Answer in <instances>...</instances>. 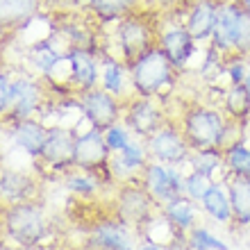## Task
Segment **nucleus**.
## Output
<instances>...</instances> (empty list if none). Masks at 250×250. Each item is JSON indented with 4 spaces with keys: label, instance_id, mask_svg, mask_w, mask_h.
<instances>
[{
    "label": "nucleus",
    "instance_id": "obj_29",
    "mask_svg": "<svg viewBox=\"0 0 250 250\" xmlns=\"http://www.w3.org/2000/svg\"><path fill=\"white\" fill-rule=\"evenodd\" d=\"M146 152H148L146 146H139V144H134V141H130V144L119 152V162H116V164L123 166L125 171H137V168H144L146 166Z\"/></svg>",
    "mask_w": 250,
    "mask_h": 250
},
{
    "label": "nucleus",
    "instance_id": "obj_38",
    "mask_svg": "<svg viewBox=\"0 0 250 250\" xmlns=\"http://www.w3.org/2000/svg\"><path fill=\"white\" fill-rule=\"evenodd\" d=\"M9 37H12V32H7L5 27L0 25V50L7 46V41H9Z\"/></svg>",
    "mask_w": 250,
    "mask_h": 250
},
{
    "label": "nucleus",
    "instance_id": "obj_12",
    "mask_svg": "<svg viewBox=\"0 0 250 250\" xmlns=\"http://www.w3.org/2000/svg\"><path fill=\"white\" fill-rule=\"evenodd\" d=\"M150 193L144 187H123L116 198V216L123 225H144L150 218Z\"/></svg>",
    "mask_w": 250,
    "mask_h": 250
},
{
    "label": "nucleus",
    "instance_id": "obj_40",
    "mask_svg": "<svg viewBox=\"0 0 250 250\" xmlns=\"http://www.w3.org/2000/svg\"><path fill=\"white\" fill-rule=\"evenodd\" d=\"M239 5H241V7L246 9V12L250 14V0H239Z\"/></svg>",
    "mask_w": 250,
    "mask_h": 250
},
{
    "label": "nucleus",
    "instance_id": "obj_1",
    "mask_svg": "<svg viewBox=\"0 0 250 250\" xmlns=\"http://www.w3.org/2000/svg\"><path fill=\"white\" fill-rule=\"evenodd\" d=\"M175 66L159 46L150 48L130 66V86L139 98H157L173 82Z\"/></svg>",
    "mask_w": 250,
    "mask_h": 250
},
{
    "label": "nucleus",
    "instance_id": "obj_26",
    "mask_svg": "<svg viewBox=\"0 0 250 250\" xmlns=\"http://www.w3.org/2000/svg\"><path fill=\"white\" fill-rule=\"evenodd\" d=\"M225 112L230 114V119L244 121L250 114V93L246 91L244 82L241 84H230L225 93Z\"/></svg>",
    "mask_w": 250,
    "mask_h": 250
},
{
    "label": "nucleus",
    "instance_id": "obj_19",
    "mask_svg": "<svg viewBox=\"0 0 250 250\" xmlns=\"http://www.w3.org/2000/svg\"><path fill=\"white\" fill-rule=\"evenodd\" d=\"M91 244L98 250H132V239L121 221H107L96 225Z\"/></svg>",
    "mask_w": 250,
    "mask_h": 250
},
{
    "label": "nucleus",
    "instance_id": "obj_35",
    "mask_svg": "<svg viewBox=\"0 0 250 250\" xmlns=\"http://www.w3.org/2000/svg\"><path fill=\"white\" fill-rule=\"evenodd\" d=\"M9 86H12V78L5 71H0V119H5L7 114V103H9Z\"/></svg>",
    "mask_w": 250,
    "mask_h": 250
},
{
    "label": "nucleus",
    "instance_id": "obj_4",
    "mask_svg": "<svg viewBox=\"0 0 250 250\" xmlns=\"http://www.w3.org/2000/svg\"><path fill=\"white\" fill-rule=\"evenodd\" d=\"M5 230L12 237V241H16L23 248H30L46 237V218L39 207L30 200L14 203L5 211Z\"/></svg>",
    "mask_w": 250,
    "mask_h": 250
},
{
    "label": "nucleus",
    "instance_id": "obj_36",
    "mask_svg": "<svg viewBox=\"0 0 250 250\" xmlns=\"http://www.w3.org/2000/svg\"><path fill=\"white\" fill-rule=\"evenodd\" d=\"M155 5L159 7V9H171V7H175V5H180L182 0H152Z\"/></svg>",
    "mask_w": 250,
    "mask_h": 250
},
{
    "label": "nucleus",
    "instance_id": "obj_22",
    "mask_svg": "<svg viewBox=\"0 0 250 250\" xmlns=\"http://www.w3.org/2000/svg\"><path fill=\"white\" fill-rule=\"evenodd\" d=\"M141 0H93L89 12L103 23H116L127 14L137 12Z\"/></svg>",
    "mask_w": 250,
    "mask_h": 250
},
{
    "label": "nucleus",
    "instance_id": "obj_23",
    "mask_svg": "<svg viewBox=\"0 0 250 250\" xmlns=\"http://www.w3.org/2000/svg\"><path fill=\"white\" fill-rule=\"evenodd\" d=\"M100 82H103V89H107L114 96H123L125 84L130 82V68L123 64L121 60H112L107 57L103 71H100Z\"/></svg>",
    "mask_w": 250,
    "mask_h": 250
},
{
    "label": "nucleus",
    "instance_id": "obj_11",
    "mask_svg": "<svg viewBox=\"0 0 250 250\" xmlns=\"http://www.w3.org/2000/svg\"><path fill=\"white\" fill-rule=\"evenodd\" d=\"M75 144L78 137L75 132L62 125L48 127V137L41 150V159L50 164L53 168H66V166H75Z\"/></svg>",
    "mask_w": 250,
    "mask_h": 250
},
{
    "label": "nucleus",
    "instance_id": "obj_5",
    "mask_svg": "<svg viewBox=\"0 0 250 250\" xmlns=\"http://www.w3.org/2000/svg\"><path fill=\"white\" fill-rule=\"evenodd\" d=\"M78 107L86 116L93 130L105 132L107 127L119 123L121 119V98L109 93L103 86H93L86 91H78Z\"/></svg>",
    "mask_w": 250,
    "mask_h": 250
},
{
    "label": "nucleus",
    "instance_id": "obj_18",
    "mask_svg": "<svg viewBox=\"0 0 250 250\" xmlns=\"http://www.w3.org/2000/svg\"><path fill=\"white\" fill-rule=\"evenodd\" d=\"M14 141L21 150H25L30 157H41L43 144L48 137V127L37 119H21L14 121V132H12Z\"/></svg>",
    "mask_w": 250,
    "mask_h": 250
},
{
    "label": "nucleus",
    "instance_id": "obj_25",
    "mask_svg": "<svg viewBox=\"0 0 250 250\" xmlns=\"http://www.w3.org/2000/svg\"><path fill=\"white\" fill-rule=\"evenodd\" d=\"M205 207V211L214 216L216 221L225 223V221H230L232 218V207H230V196H225V191L221 187L211 185V189L205 193V198L200 200Z\"/></svg>",
    "mask_w": 250,
    "mask_h": 250
},
{
    "label": "nucleus",
    "instance_id": "obj_24",
    "mask_svg": "<svg viewBox=\"0 0 250 250\" xmlns=\"http://www.w3.org/2000/svg\"><path fill=\"white\" fill-rule=\"evenodd\" d=\"M164 214L173 225H178L180 230H189L193 225V218H196V205L189 196H175L173 200L166 203Z\"/></svg>",
    "mask_w": 250,
    "mask_h": 250
},
{
    "label": "nucleus",
    "instance_id": "obj_14",
    "mask_svg": "<svg viewBox=\"0 0 250 250\" xmlns=\"http://www.w3.org/2000/svg\"><path fill=\"white\" fill-rule=\"evenodd\" d=\"M157 46L164 50V55L171 60V64L175 68H182L185 64H189V60L196 53V41L187 32L185 23L182 25H168L166 30H162L157 37Z\"/></svg>",
    "mask_w": 250,
    "mask_h": 250
},
{
    "label": "nucleus",
    "instance_id": "obj_41",
    "mask_svg": "<svg viewBox=\"0 0 250 250\" xmlns=\"http://www.w3.org/2000/svg\"><path fill=\"white\" fill-rule=\"evenodd\" d=\"M244 86H246V91L250 93V71H248V75H246V80H244Z\"/></svg>",
    "mask_w": 250,
    "mask_h": 250
},
{
    "label": "nucleus",
    "instance_id": "obj_3",
    "mask_svg": "<svg viewBox=\"0 0 250 250\" xmlns=\"http://www.w3.org/2000/svg\"><path fill=\"white\" fill-rule=\"evenodd\" d=\"M157 37L159 32L152 30L144 14L132 12L121 21H116V43H119L121 62L130 68L139 57H144L150 48L157 46V41H155Z\"/></svg>",
    "mask_w": 250,
    "mask_h": 250
},
{
    "label": "nucleus",
    "instance_id": "obj_8",
    "mask_svg": "<svg viewBox=\"0 0 250 250\" xmlns=\"http://www.w3.org/2000/svg\"><path fill=\"white\" fill-rule=\"evenodd\" d=\"M43 91L41 84L32 78H12L9 86V103H7V121H21L30 119L37 109H39Z\"/></svg>",
    "mask_w": 250,
    "mask_h": 250
},
{
    "label": "nucleus",
    "instance_id": "obj_34",
    "mask_svg": "<svg viewBox=\"0 0 250 250\" xmlns=\"http://www.w3.org/2000/svg\"><path fill=\"white\" fill-rule=\"evenodd\" d=\"M232 57H234V60L228 62L225 73H228V78H230V84H241L250 68L246 66V57H241V55H232Z\"/></svg>",
    "mask_w": 250,
    "mask_h": 250
},
{
    "label": "nucleus",
    "instance_id": "obj_39",
    "mask_svg": "<svg viewBox=\"0 0 250 250\" xmlns=\"http://www.w3.org/2000/svg\"><path fill=\"white\" fill-rule=\"evenodd\" d=\"M139 250H162L159 246H155V244H146V246H141Z\"/></svg>",
    "mask_w": 250,
    "mask_h": 250
},
{
    "label": "nucleus",
    "instance_id": "obj_32",
    "mask_svg": "<svg viewBox=\"0 0 250 250\" xmlns=\"http://www.w3.org/2000/svg\"><path fill=\"white\" fill-rule=\"evenodd\" d=\"M103 137H105L107 146L112 148V152H121L125 146L130 144V130L125 127V125H112V127H107L103 132Z\"/></svg>",
    "mask_w": 250,
    "mask_h": 250
},
{
    "label": "nucleus",
    "instance_id": "obj_27",
    "mask_svg": "<svg viewBox=\"0 0 250 250\" xmlns=\"http://www.w3.org/2000/svg\"><path fill=\"white\" fill-rule=\"evenodd\" d=\"M225 166L230 168L234 175H241V178H250V148L241 144H234L230 148H225Z\"/></svg>",
    "mask_w": 250,
    "mask_h": 250
},
{
    "label": "nucleus",
    "instance_id": "obj_33",
    "mask_svg": "<svg viewBox=\"0 0 250 250\" xmlns=\"http://www.w3.org/2000/svg\"><path fill=\"white\" fill-rule=\"evenodd\" d=\"M66 187L71 191H75V193H82V196H91V193H96V189H98L96 180H93L91 175H86L84 171L75 173V175H68V178H66Z\"/></svg>",
    "mask_w": 250,
    "mask_h": 250
},
{
    "label": "nucleus",
    "instance_id": "obj_9",
    "mask_svg": "<svg viewBox=\"0 0 250 250\" xmlns=\"http://www.w3.org/2000/svg\"><path fill=\"white\" fill-rule=\"evenodd\" d=\"M239 14L241 5L239 0H218V14H216V25L211 32V50L221 55H234L237 46V25H239Z\"/></svg>",
    "mask_w": 250,
    "mask_h": 250
},
{
    "label": "nucleus",
    "instance_id": "obj_2",
    "mask_svg": "<svg viewBox=\"0 0 250 250\" xmlns=\"http://www.w3.org/2000/svg\"><path fill=\"white\" fill-rule=\"evenodd\" d=\"M228 121L223 114L214 107L196 105L187 109L182 119V134L191 150H207V148H221Z\"/></svg>",
    "mask_w": 250,
    "mask_h": 250
},
{
    "label": "nucleus",
    "instance_id": "obj_37",
    "mask_svg": "<svg viewBox=\"0 0 250 250\" xmlns=\"http://www.w3.org/2000/svg\"><path fill=\"white\" fill-rule=\"evenodd\" d=\"M75 2V9H84V12H89L93 5V0H73Z\"/></svg>",
    "mask_w": 250,
    "mask_h": 250
},
{
    "label": "nucleus",
    "instance_id": "obj_13",
    "mask_svg": "<svg viewBox=\"0 0 250 250\" xmlns=\"http://www.w3.org/2000/svg\"><path fill=\"white\" fill-rule=\"evenodd\" d=\"M144 189L150 193L155 200L168 203L175 196H182L185 182L180 180V173L175 168H164L157 164L144 166Z\"/></svg>",
    "mask_w": 250,
    "mask_h": 250
},
{
    "label": "nucleus",
    "instance_id": "obj_20",
    "mask_svg": "<svg viewBox=\"0 0 250 250\" xmlns=\"http://www.w3.org/2000/svg\"><path fill=\"white\" fill-rule=\"evenodd\" d=\"M230 207H232V218L241 225L250 223V178H241L234 175L230 180Z\"/></svg>",
    "mask_w": 250,
    "mask_h": 250
},
{
    "label": "nucleus",
    "instance_id": "obj_15",
    "mask_svg": "<svg viewBox=\"0 0 250 250\" xmlns=\"http://www.w3.org/2000/svg\"><path fill=\"white\" fill-rule=\"evenodd\" d=\"M216 14L218 0H193L191 2L189 12L185 16V27L196 43L211 39V32H214V25H216Z\"/></svg>",
    "mask_w": 250,
    "mask_h": 250
},
{
    "label": "nucleus",
    "instance_id": "obj_6",
    "mask_svg": "<svg viewBox=\"0 0 250 250\" xmlns=\"http://www.w3.org/2000/svg\"><path fill=\"white\" fill-rule=\"evenodd\" d=\"M166 125L162 107L155 103V98H134L125 107V127L139 139H148L155 132Z\"/></svg>",
    "mask_w": 250,
    "mask_h": 250
},
{
    "label": "nucleus",
    "instance_id": "obj_17",
    "mask_svg": "<svg viewBox=\"0 0 250 250\" xmlns=\"http://www.w3.org/2000/svg\"><path fill=\"white\" fill-rule=\"evenodd\" d=\"M43 0H0V25L7 32H19L39 14Z\"/></svg>",
    "mask_w": 250,
    "mask_h": 250
},
{
    "label": "nucleus",
    "instance_id": "obj_31",
    "mask_svg": "<svg viewBox=\"0 0 250 250\" xmlns=\"http://www.w3.org/2000/svg\"><path fill=\"white\" fill-rule=\"evenodd\" d=\"M211 189V178L203 175V173H191L189 178L185 180V193L191 200H203L205 193Z\"/></svg>",
    "mask_w": 250,
    "mask_h": 250
},
{
    "label": "nucleus",
    "instance_id": "obj_30",
    "mask_svg": "<svg viewBox=\"0 0 250 250\" xmlns=\"http://www.w3.org/2000/svg\"><path fill=\"white\" fill-rule=\"evenodd\" d=\"M189 246L193 250H230L218 237H214L205 228H193L189 234Z\"/></svg>",
    "mask_w": 250,
    "mask_h": 250
},
{
    "label": "nucleus",
    "instance_id": "obj_16",
    "mask_svg": "<svg viewBox=\"0 0 250 250\" xmlns=\"http://www.w3.org/2000/svg\"><path fill=\"white\" fill-rule=\"evenodd\" d=\"M66 60H68V68H71V82L75 84L78 91H86V89L98 86L100 68L89 48H71L66 53Z\"/></svg>",
    "mask_w": 250,
    "mask_h": 250
},
{
    "label": "nucleus",
    "instance_id": "obj_7",
    "mask_svg": "<svg viewBox=\"0 0 250 250\" xmlns=\"http://www.w3.org/2000/svg\"><path fill=\"white\" fill-rule=\"evenodd\" d=\"M146 148L152 157L162 164H180L189 157L191 146L187 144L182 130H175L173 125H162L152 137L146 139Z\"/></svg>",
    "mask_w": 250,
    "mask_h": 250
},
{
    "label": "nucleus",
    "instance_id": "obj_10",
    "mask_svg": "<svg viewBox=\"0 0 250 250\" xmlns=\"http://www.w3.org/2000/svg\"><path fill=\"white\" fill-rule=\"evenodd\" d=\"M112 157V148L107 146L100 130H89L78 137L75 144V166L84 173H96L105 168Z\"/></svg>",
    "mask_w": 250,
    "mask_h": 250
},
{
    "label": "nucleus",
    "instance_id": "obj_28",
    "mask_svg": "<svg viewBox=\"0 0 250 250\" xmlns=\"http://www.w3.org/2000/svg\"><path fill=\"white\" fill-rule=\"evenodd\" d=\"M193 171L196 173H203L207 178H211L216 168L223 164V152L218 150V148H207V150H193Z\"/></svg>",
    "mask_w": 250,
    "mask_h": 250
},
{
    "label": "nucleus",
    "instance_id": "obj_21",
    "mask_svg": "<svg viewBox=\"0 0 250 250\" xmlns=\"http://www.w3.org/2000/svg\"><path fill=\"white\" fill-rule=\"evenodd\" d=\"M32 191H34V182L27 175H23L19 171L0 173V193L9 203H25V200H30Z\"/></svg>",
    "mask_w": 250,
    "mask_h": 250
}]
</instances>
